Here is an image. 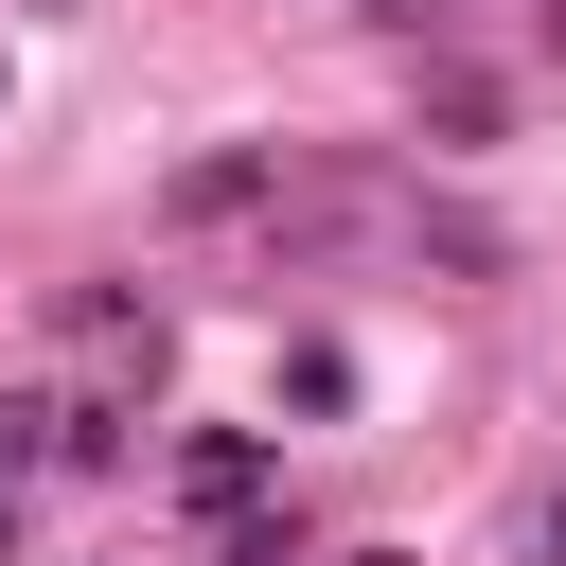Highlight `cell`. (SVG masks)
<instances>
[{"label":"cell","mask_w":566,"mask_h":566,"mask_svg":"<svg viewBox=\"0 0 566 566\" xmlns=\"http://www.w3.org/2000/svg\"><path fill=\"white\" fill-rule=\"evenodd\" d=\"M159 212H177V230H248V212H283V142H212V159H177Z\"/></svg>","instance_id":"1"},{"label":"cell","mask_w":566,"mask_h":566,"mask_svg":"<svg viewBox=\"0 0 566 566\" xmlns=\"http://www.w3.org/2000/svg\"><path fill=\"white\" fill-rule=\"evenodd\" d=\"M177 495H195V513H248V495H265V442H248V424H195V442H177Z\"/></svg>","instance_id":"2"},{"label":"cell","mask_w":566,"mask_h":566,"mask_svg":"<svg viewBox=\"0 0 566 566\" xmlns=\"http://www.w3.org/2000/svg\"><path fill=\"white\" fill-rule=\"evenodd\" d=\"M424 142H495V71L442 53V71H424Z\"/></svg>","instance_id":"3"},{"label":"cell","mask_w":566,"mask_h":566,"mask_svg":"<svg viewBox=\"0 0 566 566\" xmlns=\"http://www.w3.org/2000/svg\"><path fill=\"white\" fill-rule=\"evenodd\" d=\"M35 460H71V407L53 389H0V478H35Z\"/></svg>","instance_id":"4"},{"label":"cell","mask_w":566,"mask_h":566,"mask_svg":"<svg viewBox=\"0 0 566 566\" xmlns=\"http://www.w3.org/2000/svg\"><path fill=\"white\" fill-rule=\"evenodd\" d=\"M460 18H478V0H371V35H407V53H442Z\"/></svg>","instance_id":"5"},{"label":"cell","mask_w":566,"mask_h":566,"mask_svg":"<svg viewBox=\"0 0 566 566\" xmlns=\"http://www.w3.org/2000/svg\"><path fill=\"white\" fill-rule=\"evenodd\" d=\"M513 566H566V478H548V495L513 513Z\"/></svg>","instance_id":"6"},{"label":"cell","mask_w":566,"mask_h":566,"mask_svg":"<svg viewBox=\"0 0 566 566\" xmlns=\"http://www.w3.org/2000/svg\"><path fill=\"white\" fill-rule=\"evenodd\" d=\"M0 566H18V513H0Z\"/></svg>","instance_id":"7"}]
</instances>
